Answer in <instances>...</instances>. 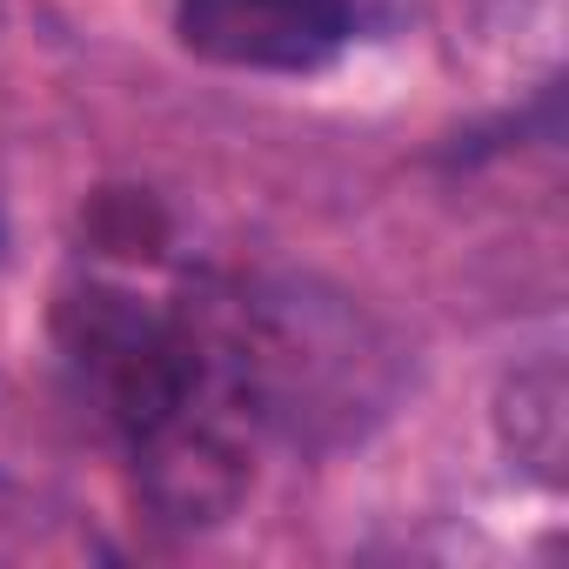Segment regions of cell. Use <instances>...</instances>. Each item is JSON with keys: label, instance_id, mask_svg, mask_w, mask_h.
<instances>
[{"label": "cell", "instance_id": "cell-1", "mask_svg": "<svg viewBox=\"0 0 569 569\" xmlns=\"http://www.w3.org/2000/svg\"><path fill=\"white\" fill-rule=\"evenodd\" d=\"M201 309L241 416H261L289 442L336 449L382 422L402 389L396 342L322 281H254Z\"/></svg>", "mask_w": 569, "mask_h": 569}, {"label": "cell", "instance_id": "cell-2", "mask_svg": "<svg viewBox=\"0 0 569 569\" xmlns=\"http://www.w3.org/2000/svg\"><path fill=\"white\" fill-rule=\"evenodd\" d=\"M54 349L74 396L121 436L141 442L194 409H234L214 329L201 302L154 309L114 281H74L54 302Z\"/></svg>", "mask_w": 569, "mask_h": 569}, {"label": "cell", "instance_id": "cell-3", "mask_svg": "<svg viewBox=\"0 0 569 569\" xmlns=\"http://www.w3.org/2000/svg\"><path fill=\"white\" fill-rule=\"evenodd\" d=\"M174 34L214 68L309 74L356 34V0H174Z\"/></svg>", "mask_w": 569, "mask_h": 569}, {"label": "cell", "instance_id": "cell-4", "mask_svg": "<svg viewBox=\"0 0 569 569\" xmlns=\"http://www.w3.org/2000/svg\"><path fill=\"white\" fill-rule=\"evenodd\" d=\"M228 416L234 409H194V416H174L168 429L128 442L134 449V489L161 522L208 529V522H228L241 509L248 456H241Z\"/></svg>", "mask_w": 569, "mask_h": 569}, {"label": "cell", "instance_id": "cell-5", "mask_svg": "<svg viewBox=\"0 0 569 569\" xmlns=\"http://www.w3.org/2000/svg\"><path fill=\"white\" fill-rule=\"evenodd\" d=\"M496 436L509 449L516 469H529L536 482H562V456H569V396H562V369L556 362H529L502 382L496 396Z\"/></svg>", "mask_w": 569, "mask_h": 569}]
</instances>
